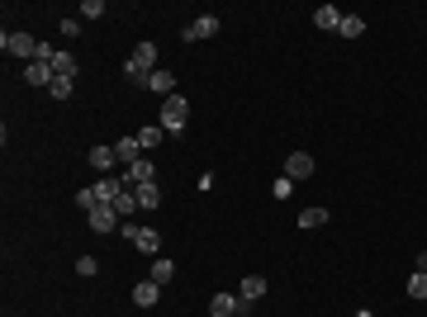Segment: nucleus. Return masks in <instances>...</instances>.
I'll list each match as a JSON object with an SVG mask.
<instances>
[{"label": "nucleus", "instance_id": "19", "mask_svg": "<svg viewBox=\"0 0 427 317\" xmlns=\"http://www.w3.org/2000/svg\"><path fill=\"white\" fill-rule=\"evenodd\" d=\"M337 34H342V39H361V34H366V19H361V14H342Z\"/></svg>", "mask_w": 427, "mask_h": 317}, {"label": "nucleus", "instance_id": "26", "mask_svg": "<svg viewBox=\"0 0 427 317\" xmlns=\"http://www.w3.org/2000/svg\"><path fill=\"white\" fill-rule=\"evenodd\" d=\"M408 298H427V275H413V279H408Z\"/></svg>", "mask_w": 427, "mask_h": 317}, {"label": "nucleus", "instance_id": "24", "mask_svg": "<svg viewBox=\"0 0 427 317\" xmlns=\"http://www.w3.org/2000/svg\"><path fill=\"white\" fill-rule=\"evenodd\" d=\"M171 275H176V265H171L167 256H157V261H152V275H147V279H157V284H167Z\"/></svg>", "mask_w": 427, "mask_h": 317}, {"label": "nucleus", "instance_id": "12", "mask_svg": "<svg viewBox=\"0 0 427 317\" xmlns=\"http://www.w3.org/2000/svg\"><path fill=\"white\" fill-rule=\"evenodd\" d=\"M147 90H157L162 100H171V95H176V76H171L167 67H157V72L147 76Z\"/></svg>", "mask_w": 427, "mask_h": 317}, {"label": "nucleus", "instance_id": "14", "mask_svg": "<svg viewBox=\"0 0 427 317\" xmlns=\"http://www.w3.org/2000/svg\"><path fill=\"white\" fill-rule=\"evenodd\" d=\"M114 152H119V161H124V166H133V161L143 157V142H138V133H133V138H119V142H114Z\"/></svg>", "mask_w": 427, "mask_h": 317}, {"label": "nucleus", "instance_id": "4", "mask_svg": "<svg viewBox=\"0 0 427 317\" xmlns=\"http://www.w3.org/2000/svg\"><path fill=\"white\" fill-rule=\"evenodd\" d=\"M152 180H157V166H152L147 157H138L133 166H124V185H128V190H138V185H152Z\"/></svg>", "mask_w": 427, "mask_h": 317}, {"label": "nucleus", "instance_id": "18", "mask_svg": "<svg viewBox=\"0 0 427 317\" xmlns=\"http://www.w3.org/2000/svg\"><path fill=\"white\" fill-rule=\"evenodd\" d=\"M323 223H328V208H304V213H299V228H304V232H313V228H323Z\"/></svg>", "mask_w": 427, "mask_h": 317}, {"label": "nucleus", "instance_id": "11", "mask_svg": "<svg viewBox=\"0 0 427 317\" xmlns=\"http://www.w3.org/2000/svg\"><path fill=\"white\" fill-rule=\"evenodd\" d=\"M24 80H29V85H52L57 72H52V62H29V67H24Z\"/></svg>", "mask_w": 427, "mask_h": 317}, {"label": "nucleus", "instance_id": "17", "mask_svg": "<svg viewBox=\"0 0 427 317\" xmlns=\"http://www.w3.org/2000/svg\"><path fill=\"white\" fill-rule=\"evenodd\" d=\"M48 62H52V72H57V76H76V57H72V52H52Z\"/></svg>", "mask_w": 427, "mask_h": 317}, {"label": "nucleus", "instance_id": "8", "mask_svg": "<svg viewBox=\"0 0 427 317\" xmlns=\"http://www.w3.org/2000/svg\"><path fill=\"white\" fill-rule=\"evenodd\" d=\"M313 24H318L323 34H337L342 29V10L337 5H318V10H313Z\"/></svg>", "mask_w": 427, "mask_h": 317}, {"label": "nucleus", "instance_id": "20", "mask_svg": "<svg viewBox=\"0 0 427 317\" xmlns=\"http://www.w3.org/2000/svg\"><path fill=\"white\" fill-rule=\"evenodd\" d=\"M110 208H114V213H119V218H133V213H138V195H133V190H124V195L114 199V204H110Z\"/></svg>", "mask_w": 427, "mask_h": 317}, {"label": "nucleus", "instance_id": "25", "mask_svg": "<svg viewBox=\"0 0 427 317\" xmlns=\"http://www.w3.org/2000/svg\"><path fill=\"white\" fill-rule=\"evenodd\" d=\"M271 190H275V199H290V195H295V180H290V175H275Z\"/></svg>", "mask_w": 427, "mask_h": 317}, {"label": "nucleus", "instance_id": "23", "mask_svg": "<svg viewBox=\"0 0 427 317\" xmlns=\"http://www.w3.org/2000/svg\"><path fill=\"white\" fill-rule=\"evenodd\" d=\"M133 246H138V251H147V256H157V246H162V237H157L152 228H143V232H138V241H133Z\"/></svg>", "mask_w": 427, "mask_h": 317}, {"label": "nucleus", "instance_id": "29", "mask_svg": "<svg viewBox=\"0 0 427 317\" xmlns=\"http://www.w3.org/2000/svg\"><path fill=\"white\" fill-rule=\"evenodd\" d=\"M418 275H427V251H423V256H418Z\"/></svg>", "mask_w": 427, "mask_h": 317}, {"label": "nucleus", "instance_id": "6", "mask_svg": "<svg viewBox=\"0 0 427 317\" xmlns=\"http://www.w3.org/2000/svg\"><path fill=\"white\" fill-rule=\"evenodd\" d=\"M218 29H223V19H218V14H200V19H195V24H190V29H185V43H200V39H214V34H218Z\"/></svg>", "mask_w": 427, "mask_h": 317}, {"label": "nucleus", "instance_id": "28", "mask_svg": "<svg viewBox=\"0 0 427 317\" xmlns=\"http://www.w3.org/2000/svg\"><path fill=\"white\" fill-rule=\"evenodd\" d=\"M81 14H85V19H105V0H85Z\"/></svg>", "mask_w": 427, "mask_h": 317}, {"label": "nucleus", "instance_id": "2", "mask_svg": "<svg viewBox=\"0 0 427 317\" xmlns=\"http://www.w3.org/2000/svg\"><path fill=\"white\" fill-rule=\"evenodd\" d=\"M185 119H190V105H185V95H171V100H162V128H167L171 138H180V133H185Z\"/></svg>", "mask_w": 427, "mask_h": 317}, {"label": "nucleus", "instance_id": "1", "mask_svg": "<svg viewBox=\"0 0 427 317\" xmlns=\"http://www.w3.org/2000/svg\"><path fill=\"white\" fill-rule=\"evenodd\" d=\"M152 72H157V43H138V47H133V57H128L124 62V76L133 80V85H147V76H152Z\"/></svg>", "mask_w": 427, "mask_h": 317}, {"label": "nucleus", "instance_id": "21", "mask_svg": "<svg viewBox=\"0 0 427 317\" xmlns=\"http://www.w3.org/2000/svg\"><path fill=\"white\" fill-rule=\"evenodd\" d=\"M72 90H76V76H57L52 85H48V95H52V100H72Z\"/></svg>", "mask_w": 427, "mask_h": 317}, {"label": "nucleus", "instance_id": "3", "mask_svg": "<svg viewBox=\"0 0 427 317\" xmlns=\"http://www.w3.org/2000/svg\"><path fill=\"white\" fill-rule=\"evenodd\" d=\"M0 47H5L10 57H24V62H39V47H43V43H34L29 34H0Z\"/></svg>", "mask_w": 427, "mask_h": 317}, {"label": "nucleus", "instance_id": "27", "mask_svg": "<svg viewBox=\"0 0 427 317\" xmlns=\"http://www.w3.org/2000/svg\"><path fill=\"white\" fill-rule=\"evenodd\" d=\"M76 204H81L85 213H90V208H95V204H100V195H95V185H90V190H76Z\"/></svg>", "mask_w": 427, "mask_h": 317}, {"label": "nucleus", "instance_id": "16", "mask_svg": "<svg viewBox=\"0 0 427 317\" xmlns=\"http://www.w3.org/2000/svg\"><path fill=\"white\" fill-rule=\"evenodd\" d=\"M261 294H266V279H261V275H247L242 284H238V298H247V303H256Z\"/></svg>", "mask_w": 427, "mask_h": 317}, {"label": "nucleus", "instance_id": "7", "mask_svg": "<svg viewBox=\"0 0 427 317\" xmlns=\"http://www.w3.org/2000/svg\"><path fill=\"white\" fill-rule=\"evenodd\" d=\"M285 175H290V180H309V175H313V157H309V152H290V157H285Z\"/></svg>", "mask_w": 427, "mask_h": 317}, {"label": "nucleus", "instance_id": "22", "mask_svg": "<svg viewBox=\"0 0 427 317\" xmlns=\"http://www.w3.org/2000/svg\"><path fill=\"white\" fill-rule=\"evenodd\" d=\"M162 133H167V128H162V123H147V128H143V133H138V142H143V152H152V147H157V142H162Z\"/></svg>", "mask_w": 427, "mask_h": 317}, {"label": "nucleus", "instance_id": "30", "mask_svg": "<svg viewBox=\"0 0 427 317\" xmlns=\"http://www.w3.org/2000/svg\"><path fill=\"white\" fill-rule=\"evenodd\" d=\"M356 317H375V313H371V308H361V313H356Z\"/></svg>", "mask_w": 427, "mask_h": 317}, {"label": "nucleus", "instance_id": "10", "mask_svg": "<svg viewBox=\"0 0 427 317\" xmlns=\"http://www.w3.org/2000/svg\"><path fill=\"white\" fill-rule=\"evenodd\" d=\"M157 298H162V284H157V279H143V284H133V303H138V308H152Z\"/></svg>", "mask_w": 427, "mask_h": 317}, {"label": "nucleus", "instance_id": "9", "mask_svg": "<svg viewBox=\"0 0 427 317\" xmlns=\"http://www.w3.org/2000/svg\"><path fill=\"white\" fill-rule=\"evenodd\" d=\"M90 166H95L100 175H114V166H119V152H114V147H90Z\"/></svg>", "mask_w": 427, "mask_h": 317}, {"label": "nucleus", "instance_id": "15", "mask_svg": "<svg viewBox=\"0 0 427 317\" xmlns=\"http://www.w3.org/2000/svg\"><path fill=\"white\" fill-rule=\"evenodd\" d=\"M133 195H138V208H162V185L157 180L152 185H138Z\"/></svg>", "mask_w": 427, "mask_h": 317}, {"label": "nucleus", "instance_id": "5", "mask_svg": "<svg viewBox=\"0 0 427 317\" xmlns=\"http://www.w3.org/2000/svg\"><path fill=\"white\" fill-rule=\"evenodd\" d=\"M85 223H90L95 232H114V228H119V213H114L110 204H95V208L85 213Z\"/></svg>", "mask_w": 427, "mask_h": 317}, {"label": "nucleus", "instance_id": "13", "mask_svg": "<svg viewBox=\"0 0 427 317\" xmlns=\"http://www.w3.org/2000/svg\"><path fill=\"white\" fill-rule=\"evenodd\" d=\"M209 317H238V294H214Z\"/></svg>", "mask_w": 427, "mask_h": 317}]
</instances>
